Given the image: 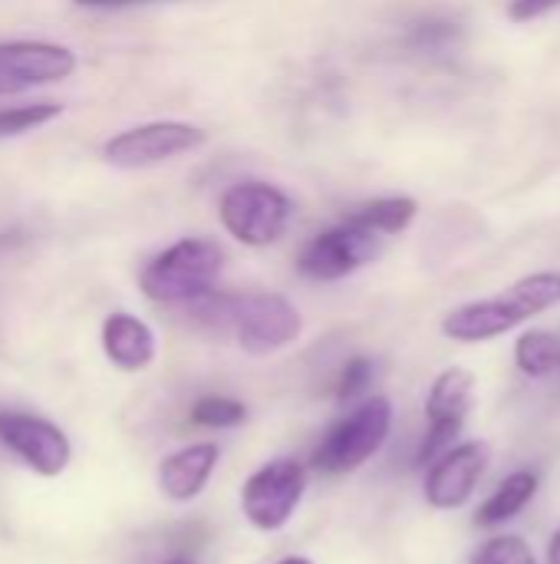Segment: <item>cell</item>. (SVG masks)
<instances>
[{"mask_svg": "<svg viewBox=\"0 0 560 564\" xmlns=\"http://www.w3.org/2000/svg\"><path fill=\"white\" fill-rule=\"evenodd\" d=\"M76 53L46 40H7L0 43V96H17L46 83L73 76Z\"/></svg>", "mask_w": 560, "mask_h": 564, "instance_id": "obj_11", "label": "cell"}, {"mask_svg": "<svg viewBox=\"0 0 560 564\" xmlns=\"http://www.w3.org/2000/svg\"><path fill=\"white\" fill-rule=\"evenodd\" d=\"M218 459H221V449L215 443H188V446L168 453L158 463V476H155L158 492L178 506L195 502L208 489V482L218 469Z\"/></svg>", "mask_w": 560, "mask_h": 564, "instance_id": "obj_13", "label": "cell"}, {"mask_svg": "<svg viewBox=\"0 0 560 564\" xmlns=\"http://www.w3.org/2000/svg\"><path fill=\"white\" fill-rule=\"evenodd\" d=\"M304 492H307V466L290 456H277L244 479L241 512L257 532L271 535L290 525Z\"/></svg>", "mask_w": 560, "mask_h": 564, "instance_id": "obj_5", "label": "cell"}, {"mask_svg": "<svg viewBox=\"0 0 560 564\" xmlns=\"http://www.w3.org/2000/svg\"><path fill=\"white\" fill-rule=\"evenodd\" d=\"M560 304V274L558 271H538L512 288H505L495 297L462 304L442 317V334L459 344H485L495 337H505L508 330L528 324L531 317L551 311Z\"/></svg>", "mask_w": 560, "mask_h": 564, "instance_id": "obj_1", "label": "cell"}, {"mask_svg": "<svg viewBox=\"0 0 560 564\" xmlns=\"http://www.w3.org/2000/svg\"><path fill=\"white\" fill-rule=\"evenodd\" d=\"M472 564H538L531 545L521 535H495L488 539L475 555Z\"/></svg>", "mask_w": 560, "mask_h": 564, "instance_id": "obj_20", "label": "cell"}, {"mask_svg": "<svg viewBox=\"0 0 560 564\" xmlns=\"http://www.w3.org/2000/svg\"><path fill=\"white\" fill-rule=\"evenodd\" d=\"M218 215L231 238H238L248 248H267L284 238L294 205L277 185L238 182L221 195Z\"/></svg>", "mask_w": 560, "mask_h": 564, "instance_id": "obj_4", "label": "cell"}, {"mask_svg": "<svg viewBox=\"0 0 560 564\" xmlns=\"http://www.w3.org/2000/svg\"><path fill=\"white\" fill-rule=\"evenodd\" d=\"M455 40H459V26L449 20H422L409 33V43L419 53H446Z\"/></svg>", "mask_w": 560, "mask_h": 564, "instance_id": "obj_21", "label": "cell"}, {"mask_svg": "<svg viewBox=\"0 0 560 564\" xmlns=\"http://www.w3.org/2000/svg\"><path fill=\"white\" fill-rule=\"evenodd\" d=\"M393 430V403L389 397H370L360 406H353L347 416H340L323 443L314 449L310 466L320 476H347L366 466L389 440Z\"/></svg>", "mask_w": 560, "mask_h": 564, "instance_id": "obj_3", "label": "cell"}, {"mask_svg": "<svg viewBox=\"0 0 560 564\" xmlns=\"http://www.w3.org/2000/svg\"><path fill=\"white\" fill-rule=\"evenodd\" d=\"M224 268V251L211 238H182L155 254L139 288L155 304H195L215 291V281Z\"/></svg>", "mask_w": 560, "mask_h": 564, "instance_id": "obj_2", "label": "cell"}, {"mask_svg": "<svg viewBox=\"0 0 560 564\" xmlns=\"http://www.w3.org/2000/svg\"><path fill=\"white\" fill-rule=\"evenodd\" d=\"M554 7H560V0H512L508 13L515 23H528V20H538L545 13H551Z\"/></svg>", "mask_w": 560, "mask_h": 564, "instance_id": "obj_23", "label": "cell"}, {"mask_svg": "<svg viewBox=\"0 0 560 564\" xmlns=\"http://www.w3.org/2000/svg\"><path fill=\"white\" fill-rule=\"evenodd\" d=\"M538 482H541V479H538V473H531V469H518V473H512L508 479H502L498 489L479 506L475 525H479V529H502L505 522L518 519V516L535 502Z\"/></svg>", "mask_w": 560, "mask_h": 564, "instance_id": "obj_15", "label": "cell"}, {"mask_svg": "<svg viewBox=\"0 0 560 564\" xmlns=\"http://www.w3.org/2000/svg\"><path fill=\"white\" fill-rule=\"evenodd\" d=\"M419 205L406 195H393V198H376V202H366L360 208H353L347 218L356 221L360 228L380 235V238H389V235H399L413 225Z\"/></svg>", "mask_w": 560, "mask_h": 564, "instance_id": "obj_16", "label": "cell"}, {"mask_svg": "<svg viewBox=\"0 0 560 564\" xmlns=\"http://www.w3.org/2000/svg\"><path fill=\"white\" fill-rule=\"evenodd\" d=\"M102 354L106 360L122 370V373H139L145 367L155 364V354H158V344H155V334L152 327L135 317V314H109L102 321Z\"/></svg>", "mask_w": 560, "mask_h": 564, "instance_id": "obj_14", "label": "cell"}, {"mask_svg": "<svg viewBox=\"0 0 560 564\" xmlns=\"http://www.w3.org/2000/svg\"><path fill=\"white\" fill-rule=\"evenodd\" d=\"M475 403V373L469 367H449L442 370L426 397V436L416 453L419 466H432L442 453L455 446V436L465 426V416Z\"/></svg>", "mask_w": 560, "mask_h": 564, "instance_id": "obj_8", "label": "cell"}, {"mask_svg": "<svg viewBox=\"0 0 560 564\" xmlns=\"http://www.w3.org/2000/svg\"><path fill=\"white\" fill-rule=\"evenodd\" d=\"M383 241L386 238L343 218L337 228L320 231L314 241H307V248L297 258V271L310 281H340L370 264L383 251Z\"/></svg>", "mask_w": 560, "mask_h": 564, "instance_id": "obj_10", "label": "cell"}, {"mask_svg": "<svg viewBox=\"0 0 560 564\" xmlns=\"http://www.w3.org/2000/svg\"><path fill=\"white\" fill-rule=\"evenodd\" d=\"M79 7H122V3H145V0H76Z\"/></svg>", "mask_w": 560, "mask_h": 564, "instance_id": "obj_24", "label": "cell"}, {"mask_svg": "<svg viewBox=\"0 0 560 564\" xmlns=\"http://www.w3.org/2000/svg\"><path fill=\"white\" fill-rule=\"evenodd\" d=\"M168 564H191V562H168Z\"/></svg>", "mask_w": 560, "mask_h": 564, "instance_id": "obj_27", "label": "cell"}, {"mask_svg": "<svg viewBox=\"0 0 560 564\" xmlns=\"http://www.w3.org/2000/svg\"><path fill=\"white\" fill-rule=\"evenodd\" d=\"M248 420V406L231 397H201L191 406V423L201 430H234Z\"/></svg>", "mask_w": 560, "mask_h": 564, "instance_id": "obj_18", "label": "cell"}, {"mask_svg": "<svg viewBox=\"0 0 560 564\" xmlns=\"http://www.w3.org/2000/svg\"><path fill=\"white\" fill-rule=\"evenodd\" d=\"M0 443L36 476L56 479L73 463L69 436L46 416L23 410H0Z\"/></svg>", "mask_w": 560, "mask_h": 564, "instance_id": "obj_9", "label": "cell"}, {"mask_svg": "<svg viewBox=\"0 0 560 564\" xmlns=\"http://www.w3.org/2000/svg\"><path fill=\"white\" fill-rule=\"evenodd\" d=\"M63 112L59 102H30V106H10L0 109V139H13L23 132H33L46 122H53Z\"/></svg>", "mask_w": 560, "mask_h": 564, "instance_id": "obj_19", "label": "cell"}, {"mask_svg": "<svg viewBox=\"0 0 560 564\" xmlns=\"http://www.w3.org/2000/svg\"><path fill=\"white\" fill-rule=\"evenodd\" d=\"M208 142V132L191 122L158 119L145 126H132L116 132L102 145V159L116 169H152L185 152H195Z\"/></svg>", "mask_w": 560, "mask_h": 564, "instance_id": "obj_7", "label": "cell"}, {"mask_svg": "<svg viewBox=\"0 0 560 564\" xmlns=\"http://www.w3.org/2000/svg\"><path fill=\"white\" fill-rule=\"evenodd\" d=\"M304 330L300 311L274 291L234 294V317L231 334L251 357H267L290 347Z\"/></svg>", "mask_w": 560, "mask_h": 564, "instance_id": "obj_6", "label": "cell"}, {"mask_svg": "<svg viewBox=\"0 0 560 564\" xmlns=\"http://www.w3.org/2000/svg\"><path fill=\"white\" fill-rule=\"evenodd\" d=\"M492 463V446L485 440H469V443H455L449 453H442L429 473H426V502L439 512H452L462 509L482 476L488 473Z\"/></svg>", "mask_w": 560, "mask_h": 564, "instance_id": "obj_12", "label": "cell"}, {"mask_svg": "<svg viewBox=\"0 0 560 564\" xmlns=\"http://www.w3.org/2000/svg\"><path fill=\"white\" fill-rule=\"evenodd\" d=\"M277 564H314L310 558H304V555H290V558H281Z\"/></svg>", "mask_w": 560, "mask_h": 564, "instance_id": "obj_26", "label": "cell"}, {"mask_svg": "<svg viewBox=\"0 0 560 564\" xmlns=\"http://www.w3.org/2000/svg\"><path fill=\"white\" fill-rule=\"evenodd\" d=\"M373 360L370 357H353L347 360V367L340 370V380H337V403H353L356 397L366 393V387L373 383Z\"/></svg>", "mask_w": 560, "mask_h": 564, "instance_id": "obj_22", "label": "cell"}, {"mask_svg": "<svg viewBox=\"0 0 560 564\" xmlns=\"http://www.w3.org/2000/svg\"><path fill=\"white\" fill-rule=\"evenodd\" d=\"M548 564H560V529L551 535V542H548Z\"/></svg>", "mask_w": 560, "mask_h": 564, "instance_id": "obj_25", "label": "cell"}, {"mask_svg": "<svg viewBox=\"0 0 560 564\" xmlns=\"http://www.w3.org/2000/svg\"><path fill=\"white\" fill-rule=\"evenodd\" d=\"M515 364L528 377H551L560 370V337L551 330H525L515 344Z\"/></svg>", "mask_w": 560, "mask_h": 564, "instance_id": "obj_17", "label": "cell"}]
</instances>
